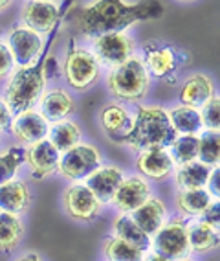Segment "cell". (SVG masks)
<instances>
[{
  "label": "cell",
  "mask_w": 220,
  "mask_h": 261,
  "mask_svg": "<svg viewBox=\"0 0 220 261\" xmlns=\"http://www.w3.org/2000/svg\"><path fill=\"white\" fill-rule=\"evenodd\" d=\"M220 136L218 130H206L198 138V162L206 166H218Z\"/></svg>",
  "instance_id": "31"
},
{
  "label": "cell",
  "mask_w": 220,
  "mask_h": 261,
  "mask_svg": "<svg viewBox=\"0 0 220 261\" xmlns=\"http://www.w3.org/2000/svg\"><path fill=\"white\" fill-rule=\"evenodd\" d=\"M114 238L121 239V241L129 243L132 247L140 248L141 252H145L150 247V238L145 232H141L138 228V224L132 221V217L129 214L119 215L114 221Z\"/></svg>",
  "instance_id": "21"
},
{
  "label": "cell",
  "mask_w": 220,
  "mask_h": 261,
  "mask_svg": "<svg viewBox=\"0 0 220 261\" xmlns=\"http://www.w3.org/2000/svg\"><path fill=\"white\" fill-rule=\"evenodd\" d=\"M121 180L123 175L119 169L114 166H105V168H98L92 175H88L84 186L94 193L101 204H105V202H112L114 193H116L117 186L121 184Z\"/></svg>",
  "instance_id": "14"
},
{
  "label": "cell",
  "mask_w": 220,
  "mask_h": 261,
  "mask_svg": "<svg viewBox=\"0 0 220 261\" xmlns=\"http://www.w3.org/2000/svg\"><path fill=\"white\" fill-rule=\"evenodd\" d=\"M211 202V195L204 188L200 190H182L176 197L178 210L187 215H202Z\"/></svg>",
  "instance_id": "28"
},
{
  "label": "cell",
  "mask_w": 220,
  "mask_h": 261,
  "mask_svg": "<svg viewBox=\"0 0 220 261\" xmlns=\"http://www.w3.org/2000/svg\"><path fill=\"white\" fill-rule=\"evenodd\" d=\"M211 168L202 162H189L178 168L176 173V182L182 190H200L206 186L207 178H209Z\"/></svg>",
  "instance_id": "27"
},
{
  "label": "cell",
  "mask_w": 220,
  "mask_h": 261,
  "mask_svg": "<svg viewBox=\"0 0 220 261\" xmlns=\"http://www.w3.org/2000/svg\"><path fill=\"white\" fill-rule=\"evenodd\" d=\"M48 142L55 147L59 153H66L68 149H72L74 145L79 144L81 140V129L77 127V123L74 121H57L55 125H52V129H48Z\"/></svg>",
  "instance_id": "24"
},
{
  "label": "cell",
  "mask_w": 220,
  "mask_h": 261,
  "mask_svg": "<svg viewBox=\"0 0 220 261\" xmlns=\"http://www.w3.org/2000/svg\"><path fill=\"white\" fill-rule=\"evenodd\" d=\"M189 250L193 252H209L218 247V232L207 226L204 221H195L187 226Z\"/></svg>",
  "instance_id": "25"
},
{
  "label": "cell",
  "mask_w": 220,
  "mask_h": 261,
  "mask_svg": "<svg viewBox=\"0 0 220 261\" xmlns=\"http://www.w3.org/2000/svg\"><path fill=\"white\" fill-rule=\"evenodd\" d=\"M150 197V188L141 177L123 178L114 193L112 202L123 214H132Z\"/></svg>",
  "instance_id": "12"
},
{
  "label": "cell",
  "mask_w": 220,
  "mask_h": 261,
  "mask_svg": "<svg viewBox=\"0 0 220 261\" xmlns=\"http://www.w3.org/2000/svg\"><path fill=\"white\" fill-rule=\"evenodd\" d=\"M145 68H149L156 77H164L171 74L176 66V54L173 48H160V50H150L145 57Z\"/></svg>",
  "instance_id": "30"
},
{
  "label": "cell",
  "mask_w": 220,
  "mask_h": 261,
  "mask_svg": "<svg viewBox=\"0 0 220 261\" xmlns=\"http://www.w3.org/2000/svg\"><path fill=\"white\" fill-rule=\"evenodd\" d=\"M132 51H134V42L123 32L105 33L94 39V57L98 63L101 61L110 68H116L131 59Z\"/></svg>",
  "instance_id": "8"
},
{
  "label": "cell",
  "mask_w": 220,
  "mask_h": 261,
  "mask_svg": "<svg viewBox=\"0 0 220 261\" xmlns=\"http://www.w3.org/2000/svg\"><path fill=\"white\" fill-rule=\"evenodd\" d=\"M44 83H46V77H44L42 66H29L15 72L6 87L4 103L8 105L10 112H17V114L28 112L41 98Z\"/></svg>",
  "instance_id": "3"
},
{
  "label": "cell",
  "mask_w": 220,
  "mask_h": 261,
  "mask_svg": "<svg viewBox=\"0 0 220 261\" xmlns=\"http://www.w3.org/2000/svg\"><path fill=\"white\" fill-rule=\"evenodd\" d=\"M213 81L204 74L191 75L180 89V101L185 107L200 109L207 99L213 98Z\"/></svg>",
  "instance_id": "19"
},
{
  "label": "cell",
  "mask_w": 220,
  "mask_h": 261,
  "mask_svg": "<svg viewBox=\"0 0 220 261\" xmlns=\"http://www.w3.org/2000/svg\"><path fill=\"white\" fill-rule=\"evenodd\" d=\"M200 217H202L200 221H204L207 226H211L213 230H218V224H220V204H218V201H211L209 206L202 212Z\"/></svg>",
  "instance_id": "35"
},
{
  "label": "cell",
  "mask_w": 220,
  "mask_h": 261,
  "mask_svg": "<svg viewBox=\"0 0 220 261\" xmlns=\"http://www.w3.org/2000/svg\"><path fill=\"white\" fill-rule=\"evenodd\" d=\"M24 160L28 162L33 178L41 180V178L52 175L59 168L61 153L48 140H41L37 144H32L24 151Z\"/></svg>",
  "instance_id": "11"
},
{
  "label": "cell",
  "mask_w": 220,
  "mask_h": 261,
  "mask_svg": "<svg viewBox=\"0 0 220 261\" xmlns=\"http://www.w3.org/2000/svg\"><path fill=\"white\" fill-rule=\"evenodd\" d=\"M101 125L107 130L108 136H112L114 140H119L131 130L132 121L129 118V112L119 105H108L101 111Z\"/></svg>",
  "instance_id": "22"
},
{
  "label": "cell",
  "mask_w": 220,
  "mask_h": 261,
  "mask_svg": "<svg viewBox=\"0 0 220 261\" xmlns=\"http://www.w3.org/2000/svg\"><path fill=\"white\" fill-rule=\"evenodd\" d=\"M6 8H10V2H6V0H0V11H4Z\"/></svg>",
  "instance_id": "41"
},
{
  "label": "cell",
  "mask_w": 220,
  "mask_h": 261,
  "mask_svg": "<svg viewBox=\"0 0 220 261\" xmlns=\"http://www.w3.org/2000/svg\"><path fill=\"white\" fill-rule=\"evenodd\" d=\"M171 159L178 166L195 162L198 159V136H180L171 145Z\"/></svg>",
  "instance_id": "32"
},
{
  "label": "cell",
  "mask_w": 220,
  "mask_h": 261,
  "mask_svg": "<svg viewBox=\"0 0 220 261\" xmlns=\"http://www.w3.org/2000/svg\"><path fill=\"white\" fill-rule=\"evenodd\" d=\"M17 261H42V259L37 256V254H24V256H20Z\"/></svg>",
  "instance_id": "39"
},
{
  "label": "cell",
  "mask_w": 220,
  "mask_h": 261,
  "mask_svg": "<svg viewBox=\"0 0 220 261\" xmlns=\"http://www.w3.org/2000/svg\"><path fill=\"white\" fill-rule=\"evenodd\" d=\"M10 123H11V112H10V109H8V105L0 99V130L8 129Z\"/></svg>",
  "instance_id": "38"
},
{
  "label": "cell",
  "mask_w": 220,
  "mask_h": 261,
  "mask_svg": "<svg viewBox=\"0 0 220 261\" xmlns=\"http://www.w3.org/2000/svg\"><path fill=\"white\" fill-rule=\"evenodd\" d=\"M165 215H167V210L164 202L158 197H149L140 208L132 212L131 217L138 224V228L150 238L165 224Z\"/></svg>",
  "instance_id": "15"
},
{
  "label": "cell",
  "mask_w": 220,
  "mask_h": 261,
  "mask_svg": "<svg viewBox=\"0 0 220 261\" xmlns=\"http://www.w3.org/2000/svg\"><path fill=\"white\" fill-rule=\"evenodd\" d=\"M162 13L156 2H92L81 10L77 26L88 37H99L105 33L121 32L138 20L152 19Z\"/></svg>",
  "instance_id": "1"
},
{
  "label": "cell",
  "mask_w": 220,
  "mask_h": 261,
  "mask_svg": "<svg viewBox=\"0 0 220 261\" xmlns=\"http://www.w3.org/2000/svg\"><path fill=\"white\" fill-rule=\"evenodd\" d=\"M101 166V154L96 147L86 144H77L68 149L59 160V171L62 177L79 180L86 178Z\"/></svg>",
  "instance_id": "6"
},
{
  "label": "cell",
  "mask_w": 220,
  "mask_h": 261,
  "mask_svg": "<svg viewBox=\"0 0 220 261\" xmlns=\"http://www.w3.org/2000/svg\"><path fill=\"white\" fill-rule=\"evenodd\" d=\"M75 111L74 99L65 90H52L41 101V116L46 121H62Z\"/></svg>",
  "instance_id": "20"
},
{
  "label": "cell",
  "mask_w": 220,
  "mask_h": 261,
  "mask_svg": "<svg viewBox=\"0 0 220 261\" xmlns=\"http://www.w3.org/2000/svg\"><path fill=\"white\" fill-rule=\"evenodd\" d=\"M108 89L119 99L138 101L147 94L149 89V74L143 61L131 57L123 65L116 66L108 75Z\"/></svg>",
  "instance_id": "4"
},
{
  "label": "cell",
  "mask_w": 220,
  "mask_h": 261,
  "mask_svg": "<svg viewBox=\"0 0 220 261\" xmlns=\"http://www.w3.org/2000/svg\"><path fill=\"white\" fill-rule=\"evenodd\" d=\"M158 256L169 261H180L189 254V239H187V224L182 219H173L165 223L154 239L150 241Z\"/></svg>",
  "instance_id": "5"
},
{
  "label": "cell",
  "mask_w": 220,
  "mask_h": 261,
  "mask_svg": "<svg viewBox=\"0 0 220 261\" xmlns=\"http://www.w3.org/2000/svg\"><path fill=\"white\" fill-rule=\"evenodd\" d=\"M206 186H207V190H206L207 193H209V195H215L216 199H218V195H220V169L218 168L211 169Z\"/></svg>",
  "instance_id": "37"
},
{
  "label": "cell",
  "mask_w": 220,
  "mask_h": 261,
  "mask_svg": "<svg viewBox=\"0 0 220 261\" xmlns=\"http://www.w3.org/2000/svg\"><path fill=\"white\" fill-rule=\"evenodd\" d=\"M65 75L72 89L84 90L98 80L99 63L86 48H74L66 57Z\"/></svg>",
  "instance_id": "7"
},
{
  "label": "cell",
  "mask_w": 220,
  "mask_h": 261,
  "mask_svg": "<svg viewBox=\"0 0 220 261\" xmlns=\"http://www.w3.org/2000/svg\"><path fill=\"white\" fill-rule=\"evenodd\" d=\"M174 140H176V130L169 121L167 111L162 107H140L131 130L117 142L131 145L134 149L145 151L150 147L165 149L167 145H173Z\"/></svg>",
  "instance_id": "2"
},
{
  "label": "cell",
  "mask_w": 220,
  "mask_h": 261,
  "mask_svg": "<svg viewBox=\"0 0 220 261\" xmlns=\"http://www.w3.org/2000/svg\"><path fill=\"white\" fill-rule=\"evenodd\" d=\"M32 204V191L22 180H10L0 186V210L19 215Z\"/></svg>",
  "instance_id": "17"
},
{
  "label": "cell",
  "mask_w": 220,
  "mask_h": 261,
  "mask_svg": "<svg viewBox=\"0 0 220 261\" xmlns=\"http://www.w3.org/2000/svg\"><path fill=\"white\" fill-rule=\"evenodd\" d=\"M180 261H189V259H180Z\"/></svg>",
  "instance_id": "42"
},
{
  "label": "cell",
  "mask_w": 220,
  "mask_h": 261,
  "mask_svg": "<svg viewBox=\"0 0 220 261\" xmlns=\"http://www.w3.org/2000/svg\"><path fill=\"white\" fill-rule=\"evenodd\" d=\"M10 51L11 57L20 68L35 66L42 51V42L37 33L28 28H15L10 35Z\"/></svg>",
  "instance_id": "9"
},
{
  "label": "cell",
  "mask_w": 220,
  "mask_h": 261,
  "mask_svg": "<svg viewBox=\"0 0 220 261\" xmlns=\"http://www.w3.org/2000/svg\"><path fill=\"white\" fill-rule=\"evenodd\" d=\"M20 15H22V20L26 24L24 28L32 30L39 35V33L52 32L53 26L57 24V19H59V10H57V4L35 0V2H28L24 6Z\"/></svg>",
  "instance_id": "13"
},
{
  "label": "cell",
  "mask_w": 220,
  "mask_h": 261,
  "mask_svg": "<svg viewBox=\"0 0 220 261\" xmlns=\"http://www.w3.org/2000/svg\"><path fill=\"white\" fill-rule=\"evenodd\" d=\"M138 169L149 178H165L173 171V159L162 147H150V149L141 151L138 156Z\"/></svg>",
  "instance_id": "18"
},
{
  "label": "cell",
  "mask_w": 220,
  "mask_h": 261,
  "mask_svg": "<svg viewBox=\"0 0 220 261\" xmlns=\"http://www.w3.org/2000/svg\"><path fill=\"white\" fill-rule=\"evenodd\" d=\"M11 130L17 140L28 142V144H37L44 140L48 135V121L39 114V112H22L15 118L11 123Z\"/></svg>",
  "instance_id": "16"
},
{
  "label": "cell",
  "mask_w": 220,
  "mask_h": 261,
  "mask_svg": "<svg viewBox=\"0 0 220 261\" xmlns=\"http://www.w3.org/2000/svg\"><path fill=\"white\" fill-rule=\"evenodd\" d=\"M143 261H169V259H165V257L158 256L156 252H152V254H149L147 257H143Z\"/></svg>",
  "instance_id": "40"
},
{
  "label": "cell",
  "mask_w": 220,
  "mask_h": 261,
  "mask_svg": "<svg viewBox=\"0 0 220 261\" xmlns=\"http://www.w3.org/2000/svg\"><path fill=\"white\" fill-rule=\"evenodd\" d=\"M24 236V224L19 215L0 212V252L17 248Z\"/></svg>",
  "instance_id": "26"
},
{
  "label": "cell",
  "mask_w": 220,
  "mask_h": 261,
  "mask_svg": "<svg viewBox=\"0 0 220 261\" xmlns=\"http://www.w3.org/2000/svg\"><path fill=\"white\" fill-rule=\"evenodd\" d=\"M103 254L108 261H143V252L117 238L103 241Z\"/></svg>",
  "instance_id": "29"
},
{
  "label": "cell",
  "mask_w": 220,
  "mask_h": 261,
  "mask_svg": "<svg viewBox=\"0 0 220 261\" xmlns=\"http://www.w3.org/2000/svg\"><path fill=\"white\" fill-rule=\"evenodd\" d=\"M11 66H13V57H11L10 48L6 44H0V80L10 74Z\"/></svg>",
  "instance_id": "36"
},
{
  "label": "cell",
  "mask_w": 220,
  "mask_h": 261,
  "mask_svg": "<svg viewBox=\"0 0 220 261\" xmlns=\"http://www.w3.org/2000/svg\"><path fill=\"white\" fill-rule=\"evenodd\" d=\"M24 160L22 149H10L8 153L0 154V186L13 180L15 173Z\"/></svg>",
  "instance_id": "33"
},
{
  "label": "cell",
  "mask_w": 220,
  "mask_h": 261,
  "mask_svg": "<svg viewBox=\"0 0 220 261\" xmlns=\"http://www.w3.org/2000/svg\"><path fill=\"white\" fill-rule=\"evenodd\" d=\"M66 212L77 221H92L101 210V202L84 184H74L65 191Z\"/></svg>",
  "instance_id": "10"
},
{
  "label": "cell",
  "mask_w": 220,
  "mask_h": 261,
  "mask_svg": "<svg viewBox=\"0 0 220 261\" xmlns=\"http://www.w3.org/2000/svg\"><path fill=\"white\" fill-rule=\"evenodd\" d=\"M200 112V120L202 127H207V130H218L220 125V101L216 96H213L211 99H207L204 105H202Z\"/></svg>",
  "instance_id": "34"
},
{
  "label": "cell",
  "mask_w": 220,
  "mask_h": 261,
  "mask_svg": "<svg viewBox=\"0 0 220 261\" xmlns=\"http://www.w3.org/2000/svg\"><path fill=\"white\" fill-rule=\"evenodd\" d=\"M169 121L173 129L176 130V135L182 136H195L198 130L202 129V120H200V112L197 109L185 107V105H180V107L173 109L171 112H167Z\"/></svg>",
  "instance_id": "23"
}]
</instances>
